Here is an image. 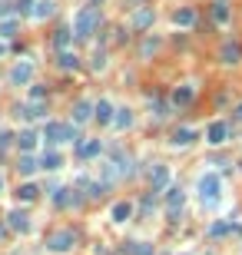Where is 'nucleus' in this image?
<instances>
[{
	"mask_svg": "<svg viewBox=\"0 0 242 255\" xmlns=\"http://www.w3.org/2000/svg\"><path fill=\"white\" fill-rule=\"evenodd\" d=\"M0 192H3V176H0Z\"/></svg>",
	"mask_w": 242,
	"mask_h": 255,
	"instance_id": "a19ab883",
	"label": "nucleus"
},
{
	"mask_svg": "<svg viewBox=\"0 0 242 255\" xmlns=\"http://www.w3.org/2000/svg\"><path fill=\"white\" fill-rule=\"evenodd\" d=\"M3 53H7V43H3V40H0V56H3Z\"/></svg>",
	"mask_w": 242,
	"mask_h": 255,
	"instance_id": "4c0bfd02",
	"label": "nucleus"
},
{
	"mask_svg": "<svg viewBox=\"0 0 242 255\" xmlns=\"http://www.w3.org/2000/svg\"><path fill=\"white\" fill-rule=\"evenodd\" d=\"M212 20H216V23H225V20H229V7H225V3H216V7H212Z\"/></svg>",
	"mask_w": 242,
	"mask_h": 255,
	"instance_id": "c85d7f7f",
	"label": "nucleus"
},
{
	"mask_svg": "<svg viewBox=\"0 0 242 255\" xmlns=\"http://www.w3.org/2000/svg\"><path fill=\"white\" fill-rule=\"evenodd\" d=\"M100 27V10L96 7H80L73 14V36L76 40H90Z\"/></svg>",
	"mask_w": 242,
	"mask_h": 255,
	"instance_id": "f257e3e1",
	"label": "nucleus"
},
{
	"mask_svg": "<svg viewBox=\"0 0 242 255\" xmlns=\"http://www.w3.org/2000/svg\"><path fill=\"white\" fill-rule=\"evenodd\" d=\"M192 96H196V86H192V83L176 86V90H173V106H189V103H192Z\"/></svg>",
	"mask_w": 242,
	"mask_h": 255,
	"instance_id": "9b49d317",
	"label": "nucleus"
},
{
	"mask_svg": "<svg viewBox=\"0 0 242 255\" xmlns=\"http://www.w3.org/2000/svg\"><path fill=\"white\" fill-rule=\"evenodd\" d=\"M3 232H7V229H3V225H0V238H3Z\"/></svg>",
	"mask_w": 242,
	"mask_h": 255,
	"instance_id": "ea45409f",
	"label": "nucleus"
},
{
	"mask_svg": "<svg viewBox=\"0 0 242 255\" xmlns=\"http://www.w3.org/2000/svg\"><path fill=\"white\" fill-rule=\"evenodd\" d=\"M37 169H40V163L34 159V156H23V159H20V166H17V172H20V176H34Z\"/></svg>",
	"mask_w": 242,
	"mask_h": 255,
	"instance_id": "393cba45",
	"label": "nucleus"
},
{
	"mask_svg": "<svg viewBox=\"0 0 242 255\" xmlns=\"http://www.w3.org/2000/svg\"><path fill=\"white\" fill-rule=\"evenodd\" d=\"M196 136H199V129L183 126V129H176V133H173V139H169V143H173V146H189V143H196Z\"/></svg>",
	"mask_w": 242,
	"mask_h": 255,
	"instance_id": "dca6fc26",
	"label": "nucleus"
},
{
	"mask_svg": "<svg viewBox=\"0 0 242 255\" xmlns=\"http://www.w3.org/2000/svg\"><path fill=\"white\" fill-rule=\"evenodd\" d=\"M239 56H242L239 43H225V47H223V53H219V60H223V63H229V67H232V63H239Z\"/></svg>",
	"mask_w": 242,
	"mask_h": 255,
	"instance_id": "4be33fe9",
	"label": "nucleus"
},
{
	"mask_svg": "<svg viewBox=\"0 0 242 255\" xmlns=\"http://www.w3.org/2000/svg\"><path fill=\"white\" fill-rule=\"evenodd\" d=\"M149 186H153V192H166L169 189V166H156L153 176H149Z\"/></svg>",
	"mask_w": 242,
	"mask_h": 255,
	"instance_id": "1a4fd4ad",
	"label": "nucleus"
},
{
	"mask_svg": "<svg viewBox=\"0 0 242 255\" xmlns=\"http://www.w3.org/2000/svg\"><path fill=\"white\" fill-rule=\"evenodd\" d=\"M43 139L47 143H80L76 126H70V123H47L43 126Z\"/></svg>",
	"mask_w": 242,
	"mask_h": 255,
	"instance_id": "7ed1b4c3",
	"label": "nucleus"
},
{
	"mask_svg": "<svg viewBox=\"0 0 242 255\" xmlns=\"http://www.w3.org/2000/svg\"><path fill=\"white\" fill-rule=\"evenodd\" d=\"M173 23H176V27H192V23H196V10H192V7H179V10L173 14Z\"/></svg>",
	"mask_w": 242,
	"mask_h": 255,
	"instance_id": "aec40b11",
	"label": "nucleus"
},
{
	"mask_svg": "<svg viewBox=\"0 0 242 255\" xmlns=\"http://www.w3.org/2000/svg\"><path fill=\"white\" fill-rule=\"evenodd\" d=\"M53 10H56L53 0H40L37 7H34V14H30V17H34V20H47V17H53Z\"/></svg>",
	"mask_w": 242,
	"mask_h": 255,
	"instance_id": "412c9836",
	"label": "nucleus"
},
{
	"mask_svg": "<svg viewBox=\"0 0 242 255\" xmlns=\"http://www.w3.org/2000/svg\"><path fill=\"white\" fill-rule=\"evenodd\" d=\"M10 139H14V136H10V133H0V153H3V149H7V146H10Z\"/></svg>",
	"mask_w": 242,
	"mask_h": 255,
	"instance_id": "e433bc0d",
	"label": "nucleus"
},
{
	"mask_svg": "<svg viewBox=\"0 0 242 255\" xmlns=\"http://www.w3.org/2000/svg\"><path fill=\"white\" fill-rule=\"evenodd\" d=\"M47 249L56 255H67V252H73L76 249V236L70 232V229H60V232H53V236L47 238Z\"/></svg>",
	"mask_w": 242,
	"mask_h": 255,
	"instance_id": "20e7f679",
	"label": "nucleus"
},
{
	"mask_svg": "<svg viewBox=\"0 0 242 255\" xmlns=\"http://www.w3.org/2000/svg\"><path fill=\"white\" fill-rule=\"evenodd\" d=\"M236 119H242V106H236Z\"/></svg>",
	"mask_w": 242,
	"mask_h": 255,
	"instance_id": "58836bf2",
	"label": "nucleus"
},
{
	"mask_svg": "<svg viewBox=\"0 0 242 255\" xmlns=\"http://www.w3.org/2000/svg\"><path fill=\"white\" fill-rule=\"evenodd\" d=\"M153 17H156V14H153V7H139V10L130 17V27H133V30H146L149 23H153Z\"/></svg>",
	"mask_w": 242,
	"mask_h": 255,
	"instance_id": "4468645a",
	"label": "nucleus"
},
{
	"mask_svg": "<svg viewBox=\"0 0 242 255\" xmlns=\"http://www.w3.org/2000/svg\"><path fill=\"white\" fill-rule=\"evenodd\" d=\"M90 67H93L96 73H100V70H106V53H100V50H96V53H93V63H90Z\"/></svg>",
	"mask_w": 242,
	"mask_h": 255,
	"instance_id": "2f4dec72",
	"label": "nucleus"
},
{
	"mask_svg": "<svg viewBox=\"0 0 242 255\" xmlns=\"http://www.w3.org/2000/svg\"><path fill=\"white\" fill-rule=\"evenodd\" d=\"M70 40H73V34H70V30H67V27H63V30H56V36H53L56 50H60V53H63V50H67V47H70Z\"/></svg>",
	"mask_w": 242,
	"mask_h": 255,
	"instance_id": "cd10ccee",
	"label": "nucleus"
},
{
	"mask_svg": "<svg viewBox=\"0 0 242 255\" xmlns=\"http://www.w3.org/2000/svg\"><path fill=\"white\" fill-rule=\"evenodd\" d=\"M76 67H80V56L70 53V50H63L60 53V70H76Z\"/></svg>",
	"mask_w": 242,
	"mask_h": 255,
	"instance_id": "a878e982",
	"label": "nucleus"
},
{
	"mask_svg": "<svg viewBox=\"0 0 242 255\" xmlns=\"http://www.w3.org/2000/svg\"><path fill=\"white\" fill-rule=\"evenodd\" d=\"M14 30H17V27H14V23H10V20H7V23H3V27H0V36H3V40H7V36H14Z\"/></svg>",
	"mask_w": 242,
	"mask_h": 255,
	"instance_id": "c9c22d12",
	"label": "nucleus"
},
{
	"mask_svg": "<svg viewBox=\"0 0 242 255\" xmlns=\"http://www.w3.org/2000/svg\"><path fill=\"white\" fill-rule=\"evenodd\" d=\"M156 50H159V40H156V36H149V40H143V47H139V53H143V56L156 53Z\"/></svg>",
	"mask_w": 242,
	"mask_h": 255,
	"instance_id": "c756f323",
	"label": "nucleus"
},
{
	"mask_svg": "<svg viewBox=\"0 0 242 255\" xmlns=\"http://www.w3.org/2000/svg\"><path fill=\"white\" fill-rule=\"evenodd\" d=\"M113 126L120 129V133H123V129H130L133 126V109L130 106H120V109H116V116H113Z\"/></svg>",
	"mask_w": 242,
	"mask_h": 255,
	"instance_id": "6ab92c4d",
	"label": "nucleus"
},
{
	"mask_svg": "<svg viewBox=\"0 0 242 255\" xmlns=\"http://www.w3.org/2000/svg\"><path fill=\"white\" fill-rule=\"evenodd\" d=\"M106 255H110V252H106Z\"/></svg>",
	"mask_w": 242,
	"mask_h": 255,
	"instance_id": "79ce46f5",
	"label": "nucleus"
},
{
	"mask_svg": "<svg viewBox=\"0 0 242 255\" xmlns=\"http://www.w3.org/2000/svg\"><path fill=\"white\" fill-rule=\"evenodd\" d=\"M40 169H43V172H56V169H63V156H60L56 149H47V153L40 156Z\"/></svg>",
	"mask_w": 242,
	"mask_h": 255,
	"instance_id": "ddd939ff",
	"label": "nucleus"
},
{
	"mask_svg": "<svg viewBox=\"0 0 242 255\" xmlns=\"http://www.w3.org/2000/svg\"><path fill=\"white\" fill-rule=\"evenodd\" d=\"M225 139H229V123H223V119L209 123V129H206V143H212V146H223Z\"/></svg>",
	"mask_w": 242,
	"mask_h": 255,
	"instance_id": "0eeeda50",
	"label": "nucleus"
},
{
	"mask_svg": "<svg viewBox=\"0 0 242 255\" xmlns=\"http://www.w3.org/2000/svg\"><path fill=\"white\" fill-rule=\"evenodd\" d=\"M43 113H47V106H43V103H30V106H20V116H23V119H40Z\"/></svg>",
	"mask_w": 242,
	"mask_h": 255,
	"instance_id": "5701e85b",
	"label": "nucleus"
},
{
	"mask_svg": "<svg viewBox=\"0 0 242 255\" xmlns=\"http://www.w3.org/2000/svg\"><path fill=\"white\" fill-rule=\"evenodd\" d=\"M7 225L17 229V232H30V219H27V212H20V209H10L7 212Z\"/></svg>",
	"mask_w": 242,
	"mask_h": 255,
	"instance_id": "2eb2a0df",
	"label": "nucleus"
},
{
	"mask_svg": "<svg viewBox=\"0 0 242 255\" xmlns=\"http://www.w3.org/2000/svg\"><path fill=\"white\" fill-rule=\"evenodd\" d=\"M17 196H20L23 202H34V199L40 196V189L34 186V182H23V186H20V192H17Z\"/></svg>",
	"mask_w": 242,
	"mask_h": 255,
	"instance_id": "bb28decb",
	"label": "nucleus"
},
{
	"mask_svg": "<svg viewBox=\"0 0 242 255\" xmlns=\"http://www.w3.org/2000/svg\"><path fill=\"white\" fill-rule=\"evenodd\" d=\"M83 186H86V189H90V192H86V196H90V199H96V196H103V189H106V186H103V182H83Z\"/></svg>",
	"mask_w": 242,
	"mask_h": 255,
	"instance_id": "7c9ffc66",
	"label": "nucleus"
},
{
	"mask_svg": "<svg viewBox=\"0 0 242 255\" xmlns=\"http://www.w3.org/2000/svg\"><path fill=\"white\" fill-rule=\"evenodd\" d=\"M30 80H34V63H30V60H23V63H17V67L10 70V83H14V86H27Z\"/></svg>",
	"mask_w": 242,
	"mask_h": 255,
	"instance_id": "423d86ee",
	"label": "nucleus"
},
{
	"mask_svg": "<svg viewBox=\"0 0 242 255\" xmlns=\"http://www.w3.org/2000/svg\"><path fill=\"white\" fill-rule=\"evenodd\" d=\"M113 116H116V106H113L110 100H100V103H96L93 119H96V123H103V126H110V123H113Z\"/></svg>",
	"mask_w": 242,
	"mask_h": 255,
	"instance_id": "f8f14e48",
	"label": "nucleus"
},
{
	"mask_svg": "<svg viewBox=\"0 0 242 255\" xmlns=\"http://www.w3.org/2000/svg\"><path fill=\"white\" fill-rule=\"evenodd\" d=\"M37 143H40V136L34 133V129H23V133L17 136V146L23 149V153H34V149H37Z\"/></svg>",
	"mask_w": 242,
	"mask_h": 255,
	"instance_id": "f3484780",
	"label": "nucleus"
},
{
	"mask_svg": "<svg viewBox=\"0 0 242 255\" xmlns=\"http://www.w3.org/2000/svg\"><path fill=\"white\" fill-rule=\"evenodd\" d=\"M196 192H199L203 205L212 209V205L219 202V196H223V176H219V172H203L199 182H196Z\"/></svg>",
	"mask_w": 242,
	"mask_h": 255,
	"instance_id": "f03ea898",
	"label": "nucleus"
},
{
	"mask_svg": "<svg viewBox=\"0 0 242 255\" xmlns=\"http://www.w3.org/2000/svg\"><path fill=\"white\" fill-rule=\"evenodd\" d=\"M133 255H153V242H136L133 245Z\"/></svg>",
	"mask_w": 242,
	"mask_h": 255,
	"instance_id": "473e14b6",
	"label": "nucleus"
},
{
	"mask_svg": "<svg viewBox=\"0 0 242 255\" xmlns=\"http://www.w3.org/2000/svg\"><path fill=\"white\" fill-rule=\"evenodd\" d=\"M34 7H37V0H17V10H20V14H34Z\"/></svg>",
	"mask_w": 242,
	"mask_h": 255,
	"instance_id": "72a5a7b5",
	"label": "nucleus"
},
{
	"mask_svg": "<svg viewBox=\"0 0 242 255\" xmlns=\"http://www.w3.org/2000/svg\"><path fill=\"white\" fill-rule=\"evenodd\" d=\"M76 153H80L83 159H93V156H100V153H103V143H100V139H83Z\"/></svg>",
	"mask_w": 242,
	"mask_h": 255,
	"instance_id": "a211bd4d",
	"label": "nucleus"
},
{
	"mask_svg": "<svg viewBox=\"0 0 242 255\" xmlns=\"http://www.w3.org/2000/svg\"><path fill=\"white\" fill-rule=\"evenodd\" d=\"M130 216H133V202H126V199L113 202V209H110V219L116 222V225H123V222H130Z\"/></svg>",
	"mask_w": 242,
	"mask_h": 255,
	"instance_id": "9d476101",
	"label": "nucleus"
},
{
	"mask_svg": "<svg viewBox=\"0 0 242 255\" xmlns=\"http://www.w3.org/2000/svg\"><path fill=\"white\" fill-rule=\"evenodd\" d=\"M232 225H236V222H223V219H219V222H212V225H209V236H212V238H223V236L232 232Z\"/></svg>",
	"mask_w": 242,
	"mask_h": 255,
	"instance_id": "b1692460",
	"label": "nucleus"
},
{
	"mask_svg": "<svg viewBox=\"0 0 242 255\" xmlns=\"http://www.w3.org/2000/svg\"><path fill=\"white\" fill-rule=\"evenodd\" d=\"M96 113V103H90V100H76L73 103V123L80 126V123H90Z\"/></svg>",
	"mask_w": 242,
	"mask_h": 255,
	"instance_id": "6e6552de",
	"label": "nucleus"
},
{
	"mask_svg": "<svg viewBox=\"0 0 242 255\" xmlns=\"http://www.w3.org/2000/svg\"><path fill=\"white\" fill-rule=\"evenodd\" d=\"M153 109H156V119H163V116H169V106L163 103V100H156V103H153Z\"/></svg>",
	"mask_w": 242,
	"mask_h": 255,
	"instance_id": "f704fd0d",
	"label": "nucleus"
},
{
	"mask_svg": "<svg viewBox=\"0 0 242 255\" xmlns=\"http://www.w3.org/2000/svg\"><path fill=\"white\" fill-rule=\"evenodd\" d=\"M183 205H186V196H183V189H166V216L173 219V222L179 219Z\"/></svg>",
	"mask_w": 242,
	"mask_h": 255,
	"instance_id": "39448f33",
	"label": "nucleus"
}]
</instances>
